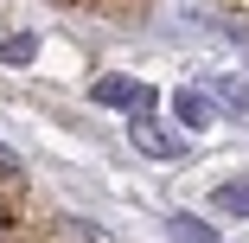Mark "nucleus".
Returning <instances> with one entry per match:
<instances>
[{
  "label": "nucleus",
  "mask_w": 249,
  "mask_h": 243,
  "mask_svg": "<svg viewBox=\"0 0 249 243\" xmlns=\"http://www.w3.org/2000/svg\"><path fill=\"white\" fill-rule=\"evenodd\" d=\"M166 237H173V243H217V230H211V224H198V218H185V211H179V218H166Z\"/></svg>",
  "instance_id": "4"
},
{
  "label": "nucleus",
  "mask_w": 249,
  "mask_h": 243,
  "mask_svg": "<svg viewBox=\"0 0 249 243\" xmlns=\"http://www.w3.org/2000/svg\"><path fill=\"white\" fill-rule=\"evenodd\" d=\"M173 115H179L185 128H205V122H211L217 109H211V103H205L198 90H173Z\"/></svg>",
  "instance_id": "2"
},
{
  "label": "nucleus",
  "mask_w": 249,
  "mask_h": 243,
  "mask_svg": "<svg viewBox=\"0 0 249 243\" xmlns=\"http://www.w3.org/2000/svg\"><path fill=\"white\" fill-rule=\"evenodd\" d=\"M128 90H134V83H122V77H103V83H96V103H128Z\"/></svg>",
  "instance_id": "6"
},
{
  "label": "nucleus",
  "mask_w": 249,
  "mask_h": 243,
  "mask_svg": "<svg viewBox=\"0 0 249 243\" xmlns=\"http://www.w3.org/2000/svg\"><path fill=\"white\" fill-rule=\"evenodd\" d=\"M128 141H134L147 160H185V141H179V134H166L154 115H128Z\"/></svg>",
  "instance_id": "1"
},
{
  "label": "nucleus",
  "mask_w": 249,
  "mask_h": 243,
  "mask_svg": "<svg viewBox=\"0 0 249 243\" xmlns=\"http://www.w3.org/2000/svg\"><path fill=\"white\" fill-rule=\"evenodd\" d=\"M211 211H230V218H249V179H230L211 192Z\"/></svg>",
  "instance_id": "3"
},
{
  "label": "nucleus",
  "mask_w": 249,
  "mask_h": 243,
  "mask_svg": "<svg viewBox=\"0 0 249 243\" xmlns=\"http://www.w3.org/2000/svg\"><path fill=\"white\" fill-rule=\"evenodd\" d=\"M0 179H19V160H13L7 148H0Z\"/></svg>",
  "instance_id": "7"
},
{
  "label": "nucleus",
  "mask_w": 249,
  "mask_h": 243,
  "mask_svg": "<svg viewBox=\"0 0 249 243\" xmlns=\"http://www.w3.org/2000/svg\"><path fill=\"white\" fill-rule=\"evenodd\" d=\"M32 58V38H0V64H26Z\"/></svg>",
  "instance_id": "5"
},
{
  "label": "nucleus",
  "mask_w": 249,
  "mask_h": 243,
  "mask_svg": "<svg viewBox=\"0 0 249 243\" xmlns=\"http://www.w3.org/2000/svg\"><path fill=\"white\" fill-rule=\"evenodd\" d=\"M7 224H13V218H7V205H0V237H7Z\"/></svg>",
  "instance_id": "8"
}]
</instances>
